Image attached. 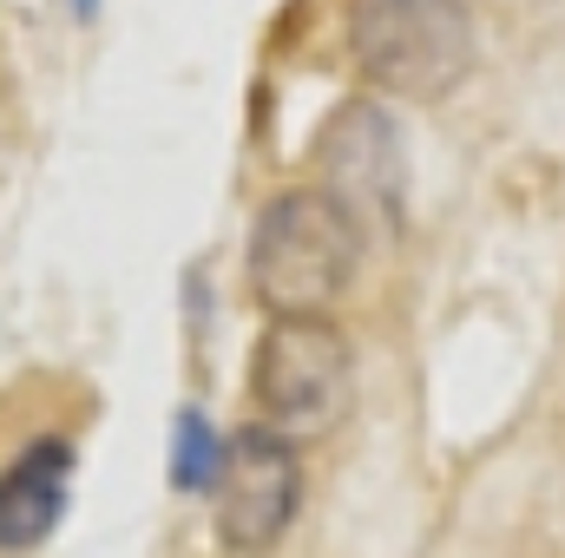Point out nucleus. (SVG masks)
I'll return each instance as SVG.
<instances>
[{
    "mask_svg": "<svg viewBox=\"0 0 565 558\" xmlns=\"http://www.w3.org/2000/svg\"><path fill=\"white\" fill-rule=\"evenodd\" d=\"M369 257L362 217L335 191H277L244 244V277L270 315H329Z\"/></svg>",
    "mask_w": 565,
    "mask_h": 558,
    "instance_id": "nucleus-1",
    "label": "nucleus"
},
{
    "mask_svg": "<svg viewBox=\"0 0 565 558\" xmlns=\"http://www.w3.org/2000/svg\"><path fill=\"white\" fill-rule=\"evenodd\" d=\"M349 53L388 99L434 106L473 73L467 0H349Z\"/></svg>",
    "mask_w": 565,
    "mask_h": 558,
    "instance_id": "nucleus-2",
    "label": "nucleus"
},
{
    "mask_svg": "<svg viewBox=\"0 0 565 558\" xmlns=\"http://www.w3.org/2000/svg\"><path fill=\"white\" fill-rule=\"evenodd\" d=\"M250 401L264 427L316 440L355 401V348L329 315H270L250 348Z\"/></svg>",
    "mask_w": 565,
    "mask_h": 558,
    "instance_id": "nucleus-3",
    "label": "nucleus"
},
{
    "mask_svg": "<svg viewBox=\"0 0 565 558\" xmlns=\"http://www.w3.org/2000/svg\"><path fill=\"white\" fill-rule=\"evenodd\" d=\"M217 546L237 558H264L302 513V460L277 427H237L217 466Z\"/></svg>",
    "mask_w": 565,
    "mask_h": 558,
    "instance_id": "nucleus-4",
    "label": "nucleus"
},
{
    "mask_svg": "<svg viewBox=\"0 0 565 558\" xmlns=\"http://www.w3.org/2000/svg\"><path fill=\"white\" fill-rule=\"evenodd\" d=\"M322 171H329V191L362 217V230L369 217L375 224L402 217V139L375 99H355L349 112H335V126L322 132Z\"/></svg>",
    "mask_w": 565,
    "mask_h": 558,
    "instance_id": "nucleus-5",
    "label": "nucleus"
},
{
    "mask_svg": "<svg viewBox=\"0 0 565 558\" xmlns=\"http://www.w3.org/2000/svg\"><path fill=\"white\" fill-rule=\"evenodd\" d=\"M66 493H73V447L60 433L20 447L13 466L0 473V552L46 546L53 526L66 519Z\"/></svg>",
    "mask_w": 565,
    "mask_h": 558,
    "instance_id": "nucleus-6",
    "label": "nucleus"
},
{
    "mask_svg": "<svg viewBox=\"0 0 565 558\" xmlns=\"http://www.w3.org/2000/svg\"><path fill=\"white\" fill-rule=\"evenodd\" d=\"M217 466H224V433L198 408H178V427H171V486L178 493H211Z\"/></svg>",
    "mask_w": 565,
    "mask_h": 558,
    "instance_id": "nucleus-7",
    "label": "nucleus"
}]
</instances>
